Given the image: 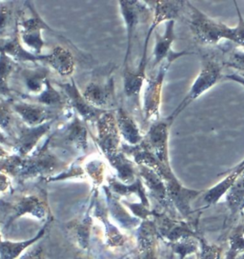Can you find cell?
Wrapping results in <instances>:
<instances>
[{"mask_svg":"<svg viewBox=\"0 0 244 259\" xmlns=\"http://www.w3.org/2000/svg\"><path fill=\"white\" fill-rule=\"evenodd\" d=\"M34 103L46 106L52 109L63 110L67 106V100L62 92H58L50 82L47 81L46 87L38 97L33 100Z\"/></svg>","mask_w":244,"mask_h":259,"instance_id":"4316f807","label":"cell"},{"mask_svg":"<svg viewBox=\"0 0 244 259\" xmlns=\"http://www.w3.org/2000/svg\"><path fill=\"white\" fill-rule=\"evenodd\" d=\"M11 179L9 178V176L0 172V194H5L7 193L10 188H11Z\"/></svg>","mask_w":244,"mask_h":259,"instance_id":"60d3db41","label":"cell"},{"mask_svg":"<svg viewBox=\"0 0 244 259\" xmlns=\"http://www.w3.org/2000/svg\"><path fill=\"white\" fill-rule=\"evenodd\" d=\"M107 159L110 162L111 166L116 170V178L119 182L123 184H132L138 179L137 174L139 171V168H136L135 163L127 158L126 154H124L122 151L111 155Z\"/></svg>","mask_w":244,"mask_h":259,"instance_id":"d6986e66","label":"cell"},{"mask_svg":"<svg viewBox=\"0 0 244 259\" xmlns=\"http://www.w3.org/2000/svg\"><path fill=\"white\" fill-rule=\"evenodd\" d=\"M167 130L168 128L166 123H156L151 127L145 141V143L161 164L166 161L167 156Z\"/></svg>","mask_w":244,"mask_h":259,"instance_id":"ac0fdd59","label":"cell"},{"mask_svg":"<svg viewBox=\"0 0 244 259\" xmlns=\"http://www.w3.org/2000/svg\"><path fill=\"white\" fill-rule=\"evenodd\" d=\"M49 209L47 203L40 196L27 194L21 196L13 204L11 217L6 226H9L16 219L24 215H31L38 220H45L48 217Z\"/></svg>","mask_w":244,"mask_h":259,"instance_id":"30bf717a","label":"cell"},{"mask_svg":"<svg viewBox=\"0 0 244 259\" xmlns=\"http://www.w3.org/2000/svg\"><path fill=\"white\" fill-rule=\"evenodd\" d=\"M95 217L102 223L104 226V236L107 246L115 248L121 247L126 242V237L123 235L121 231L118 229L117 225H114L113 222L110 221V215L106 206H102L100 201L95 200Z\"/></svg>","mask_w":244,"mask_h":259,"instance_id":"9a60e30c","label":"cell"},{"mask_svg":"<svg viewBox=\"0 0 244 259\" xmlns=\"http://www.w3.org/2000/svg\"><path fill=\"white\" fill-rule=\"evenodd\" d=\"M156 229H155V222L148 219L143 220L139 224L137 234L138 239V246L139 250L141 253L145 251L154 250V243H155Z\"/></svg>","mask_w":244,"mask_h":259,"instance_id":"f1b7e54d","label":"cell"},{"mask_svg":"<svg viewBox=\"0 0 244 259\" xmlns=\"http://www.w3.org/2000/svg\"><path fill=\"white\" fill-rule=\"evenodd\" d=\"M18 118L16 117L9 101H0V131L12 138Z\"/></svg>","mask_w":244,"mask_h":259,"instance_id":"1f68e13d","label":"cell"},{"mask_svg":"<svg viewBox=\"0 0 244 259\" xmlns=\"http://www.w3.org/2000/svg\"><path fill=\"white\" fill-rule=\"evenodd\" d=\"M18 259H44V253L39 247H35L34 245L29 248L27 251Z\"/></svg>","mask_w":244,"mask_h":259,"instance_id":"ab89813d","label":"cell"},{"mask_svg":"<svg viewBox=\"0 0 244 259\" xmlns=\"http://www.w3.org/2000/svg\"><path fill=\"white\" fill-rule=\"evenodd\" d=\"M64 170H67V163L53 152L46 141L40 149L23 158L17 179L21 183L37 178L46 180Z\"/></svg>","mask_w":244,"mask_h":259,"instance_id":"6da1fadb","label":"cell"},{"mask_svg":"<svg viewBox=\"0 0 244 259\" xmlns=\"http://www.w3.org/2000/svg\"><path fill=\"white\" fill-rule=\"evenodd\" d=\"M122 259H128V257H124V258H122Z\"/></svg>","mask_w":244,"mask_h":259,"instance_id":"c3c4849f","label":"cell"},{"mask_svg":"<svg viewBox=\"0 0 244 259\" xmlns=\"http://www.w3.org/2000/svg\"><path fill=\"white\" fill-rule=\"evenodd\" d=\"M162 67L159 70L157 76L154 79L149 81L145 97H144V109H145V115L147 119L155 115L158 111V104H159V97H160V89L162 83L163 76H164V70Z\"/></svg>","mask_w":244,"mask_h":259,"instance_id":"d4e9b609","label":"cell"},{"mask_svg":"<svg viewBox=\"0 0 244 259\" xmlns=\"http://www.w3.org/2000/svg\"><path fill=\"white\" fill-rule=\"evenodd\" d=\"M23 11L18 13L17 19V30L18 36L25 48L35 56H42L44 40L42 37V30L50 29L42 20L39 15L31 3L26 2Z\"/></svg>","mask_w":244,"mask_h":259,"instance_id":"3957f363","label":"cell"},{"mask_svg":"<svg viewBox=\"0 0 244 259\" xmlns=\"http://www.w3.org/2000/svg\"><path fill=\"white\" fill-rule=\"evenodd\" d=\"M144 64L140 63L139 70L131 72L125 69L124 72V93L128 98H136L139 97V92L142 87L145 78Z\"/></svg>","mask_w":244,"mask_h":259,"instance_id":"83f0119b","label":"cell"},{"mask_svg":"<svg viewBox=\"0 0 244 259\" xmlns=\"http://www.w3.org/2000/svg\"><path fill=\"white\" fill-rule=\"evenodd\" d=\"M110 191L118 196H129L131 194H136L140 198V201L147 207H149V201L147 199L145 190L142 185V180L138 178L134 183L132 184H123L119 182L117 179L112 178L109 180V186Z\"/></svg>","mask_w":244,"mask_h":259,"instance_id":"484cf974","label":"cell"},{"mask_svg":"<svg viewBox=\"0 0 244 259\" xmlns=\"http://www.w3.org/2000/svg\"><path fill=\"white\" fill-rule=\"evenodd\" d=\"M139 174L142 178L141 180L144 181L151 194L155 196V199H157V201L162 205H166L169 197L167 187L163 183L160 176H158L153 169L143 165H139Z\"/></svg>","mask_w":244,"mask_h":259,"instance_id":"44dd1931","label":"cell"},{"mask_svg":"<svg viewBox=\"0 0 244 259\" xmlns=\"http://www.w3.org/2000/svg\"><path fill=\"white\" fill-rule=\"evenodd\" d=\"M2 241H3V240H2V238H1V233H0V244L2 243Z\"/></svg>","mask_w":244,"mask_h":259,"instance_id":"bcb514c9","label":"cell"},{"mask_svg":"<svg viewBox=\"0 0 244 259\" xmlns=\"http://www.w3.org/2000/svg\"><path fill=\"white\" fill-rule=\"evenodd\" d=\"M166 187L168 197L174 201L175 205L182 214H184L185 217L188 215L190 213V201L199 193L183 189L170 176L168 178V184Z\"/></svg>","mask_w":244,"mask_h":259,"instance_id":"603a6c76","label":"cell"},{"mask_svg":"<svg viewBox=\"0 0 244 259\" xmlns=\"http://www.w3.org/2000/svg\"><path fill=\"white\" fill-rule=\"evenodd\" d=\"M17 62L11 57L0 54V98L4 101H12L13 93L11 90V79L17 68Z\"/></svg>","mask_w":244,"mask_h":259,"instance_id":"cb8c5ba5","label":"cell"},{"mask_svg":"<svg viewBox=\"0 0 244 259\" xmlns=\"http://www.w3.org/2000/svg\"><path fill=\"white\" fill-rule=\"evenodd\" d=\"M57 120V119H56ZM56 120L45 123L37 127H29L18 119L12 136L14 154L25 158L33 154L34 148L53 128Z\"/></svg>","mask_w":244,"mask_h":259,"instance_id":"5b68a950","label":"cell"},{"mask_svg":"<svg viewBox=\"0 0 244 259\" xmlns=\"http://www.w3.org/2000/svg\"><path fill=\"white\" fill-rule=\"evenodd\" d=\"M74 259H84V258H82V257H75V258Z\"/></svg>","mask_w":244,"mask_h":259,"instance_id":"7dc6e473","label":"cell"},{"mask_svg":"<svg viewBox=\"0 0 244 259\" xmlns=\"http://www.w3.org/2000/svg\"><path fill=\"white\" fill-rule=\"evenodd\" d=\"M95 201L90 205V208L80 219L77 221H74L70 227V231L72 232L73 239L77 246L83 250L87 251L89 249L90 236H91V230L93 226V212L92 209L94 207Z\"/></svg>","mask_w":244,"mask_h":259,"instance_id":"ffe728a7","label":"cell"},{"mask_svg":"<svg viewBox=\"0 0 244 259\" xmlns=\"http://www.w3.org/2000/svg\"><path fill=\"white\" fill-rule=\"evenodd\" d=\"M86 171L98 186L102 183L104 175V164L102 162L99 161L98 159L90 161L86 165Z\"/></svg>","mask_w":244,"mask_h":259,"instance_id":"74e56055","label":"cell"},{"mask_svg":"<svg viewBox=\"0 0 244 259\" xmlns=\"http://www.w3.org/2000/svg\"><path fill=\"white\" fill-rule=\"evenodd\" d=\"M0 145L9 146V147H13V140L12 138L9 137L8 135H6L4 132L0 131Z\"/></svg>","mask_w":244,"mask_h":259,"instance_id":"b9f144b4","label":"cell"},{"mask_svg":"<svg viewBox=\"0 0 244 259\" xmlns=\"http://www.w3.org/2000/svg\"><path fill=\"white\" fill-rule=\"evenodd\" d=\"M227 202L233 212L244 208V177L235 182L228 194Z\"/></svg>","mask_w":244,"mask_h":259,"instance_id":"d6a6232c","label":"cell"},{"mask_svg":"<svg viewBox=\"0 0 244 259\" xmlns=\"http://www.w3.org/2000/svg\"><path fill=\"white\" fill-rule=\"evenodd\" d=\"M47 143L52 150H62L68 153L85 154L88 149V130L86 122L73 111L71 119L54 132Z\"/></svg>","mask_w":244,"mask_h":259,"instance_id":"7a4b0ae2","label":"cell"},{"mask_svg":"<svg viewBox=\"0 0 244 259\" xmlns=\"http://www.w3.org/2000/svg\"><path fill=\"white\" fill-rule=\"evenodd\" d=\"M118 4L127 31V51L126 57L124 59V64L126 65L128 63V59L131 55L132 39L134 37V32L140 23V21L142 20V18L146 15L148 9L144 3L138 1H120Z\"/></svg>","mask_w":244,"mask_h":259,"instance_id":"8fae6325","label":"cell"},{"mask_svg":"<svg viewBox=\"0 0 244 259\" xmlns=\"http://www.w3.org/2000/svg\"><path fill=\"white\" fill-rule=\"evenodd\" d=\"M219 73L220 69L216 65H208L207 68L204 69L200 76L197 78L195 85L193 86V89L190 92L188 98H195L198 95H200L204 90L208 89L218 79Z\"/></svg>","mask_w":244,"mask_h":259,"instance_id":"f546056e","label":"cell"},{"mask_svg":"<svg viewBox=\"0 0 244 259\" xmlns=\"http://www.w3.org/2000/svg\"><path fill=\"white\" fill-rule=\"evenodd\" d=\"M84 98L90 104L100 110L112 111L109 108L115 104V92L113 76L108 75L104 79L97 78L91 81L82 92Z\"/></svg>","mask_w":244,"mask_h":259,"instance_id":"ba28073f","label":"cell"},{"mask_svg":"<svg viewBox=\"0 0 244 259\" xmlns=\"http://www.w3.org/2000/svg\"><path fill=\"white\" fill-rule=\"evenodd\" d=\"M46 226L43 227L33 238L23 241L5 240L0 244V259H18L45 235Z\"/></svg>","mask_w":244,"mask_h":259,"instance_id":"7402d4cb","label":"cell"},{"mask_svg":"<svg viewBox=\"0 0 244 259\" xmlns=\"http://www.w3.org/2000/svg\"><path fill=\"white\" fill-rule=\"evenodd\" d=\"M0 54L11 57L16 62H43L44 55L35 56L25 48L18 36L17 30L5 37L0 38Z\"/></svg>","mask_w":244,"mask_h":259,"instance_id":"7c38bea8","label":"cell"},{"mask_svg":"<svg viewBox=\"0 0 244 259\" xmlns=\"http://www.w3.org/2000/svg\"><path fill=\"white\" fill-rule=\"evenodd\" d=\"M106 195V207L109 215L116 222L117 226L124 230H133L139 226V219L130 214L126 207L122 205L115 194H113L108 187H104Z\"/></svg>","mask_w":244,"mask_h":259,"instance_id":"4fadbf2b","label":"cell"},{"mask_svg":"<svg viewBox=\"0 0 244 259\" xmlns=\"http://www.w3.org/2000/svg\"><path fill=\"white\" fill-rule=\"evenodd\" d=\"M114 114L120 137L128 143V146L139 145L143 139L134 118L121 107L114 111Z\"/></svg>","mask_w":244,"mask_h":259,"instance_id":"e0dca14e","label":"cell"},{"mask_svg":"<svg viewBox=\"0 0 244 259\" xmlns=\"http://www.w3.org/2000/svg\"><path fill=\"white\" fill-rule=\"evenodd\" d=\"M156 234L169 244L178 242L181 239L193 237V232L183 223L176 222L164 215H155Z\"/></svg>","mask_w":244,"mask_h":259,"instance_id":"5bb4252c","label":"cell"},{"mask_svg":"<svg viewBox=\"0 0 244 259\" xmlns=\"http://www.w3.org/2000/svg\"><path fill=\"white\" fill-rule=\"evenodd\" d=\"M200 259H222L220 248L215 245H208L206 243H202Z\"/></svg>","mask_w":244,"mask_h":259,"instance_id":"f35d334b","label":"cell"},{"mask_svg":"<svg viewBox=\"0 0 244 259\" xmlns=\"http://www.w3.org/2000/svg\"><path fill=\"white\" fill-rule=\"evenodd\" d=\"M236 177H237V172L235 175L230 176L229 178L224 179L222 182H220L219 185L211 189L204 196L205 202H207L208 204L217 202L220 199V196L224 194L230 187L234 185Z\"/></svg>","mask_w":244,"mask_h":259,"instance_id":"e575fe53","label":"cell"},{"mask_svg":"<svg viewBox=\"0 0 244 259\" xmlns=\"http://www.w3.org/2000/svg\"><path fill=\"white\" fill-rule=\"evenodd\" d=\"M60 87L62 89L63 95L65 96L67 106L71 107L73 112L76 113L83 121L86 123H96L98 121V118L107 112L91 105L84 98L82 92H79L73 78L70 82L60 84Z\"/></svg>","mask_w":244,"mask_h":259,"instance_id":"9c48e42d","label":"cell"},{"mask_svg":"<svg viewBox=\"0 0 244 259\" xmlns=\"http://www.w3.org/2000/svg\"><path fill=\"white\" fill-rule=\"evenodd\" d=\"M11 107L16 113L17 118L29 127H37L56 120L58 113H62L61 110L52 109L46 106L40 105L34 102H27L24 100L10 101Z\"/></svg>","mask_w":244,"mask_h":259,"instance_id":"8992f818","label":"cell"},{"mask_svg":"<svg viewBox=\"0 0 244 259\" xmlns=\"http://www.w3.org/2000/svg\"><path fill=\"white\" fill-rule=\"evenodd\" d=\"M140 259H156L155 251L154 250H150V251L142 252V256Z\"/></svg>","mask_w":244,"mask_h":259,"instance_id":"7bdbcfd3","label":"cell"},{"mask_svg":"<svg viewBox=\"0 0 244 259\" xmlns=\"http://www.w3.org/2000/svg\"><path fill=\"white\" fill-rule=\"evenodd\" d=\"M230 249L226 259H235L244 251V228H238L229 237Z\"/></svg>","mask_w":244,"mask_h":259,"instance_id":"8d00e7d4","label":"cell"},{"mask_svg":"<svg viewBox=\"0 0 244 259\" xmlns=\"http://www.w3.org/2000/svg\"><path fill=\"white\" fill-rule=\"evenodd\" d=\"M0 101H2V99H1V98H0Z\"/></svg>","mask_w":244,"mask_h":259,"instance_id":"681fc988","label":"cell"},{"mask_svg":"<svg viewBox=\"0 0 244 259\" xmlns=\"http://www.w3.org/2000/svg\"><path fill=\"white\" fill-rule=\"evenodd\" d=\"M173 27L174 23L171 21L167 26V30L162 36H156V43L154 50V66L158 64L164 57H167V54L169 53L170 45L174 39Z\"/></svg>","mask_w":244,"mask_h":259,"instance_id":"4dcf8cb0","label":"cell"},{"mask_svg":"<svg viewBox=\"0 0 244 259\" xmlns=\"http://www.w3.org/2000/svg\"><path fill=\"white\" fill-rule=\"evenodd\" d=\"M43 63L49 65L62 76H70L73 73L75 66L72 53L62 46H57L50 54L44 55Z\"/></svg>","mask_w":244,"mask_h":259,"instance_id":"2e32d148","label":"cell"},{"mask_svg":"<svg viewBox=\"0 0 244 259\" xmlns=\"http://www.w3.org/2000/svg\"><path fill=\"white\" fill-rule=\"evenodd\" d=\"M98 135L94 138L106 158L119 152L120 134L116 124L114 110L107 111L96 122Z\"/></svg>","mask_w":244,"mask_h":259,"instance_id":"52a82bcc","label":"cell"},{"mask_svg":"<svg viewBox=\"0 0 244 259\" xmlns=\"http://www.w3.org/2000/svg\"><path fill=\"white\" fill-rule=\"evenodd\" d=\"M49 70L44 66H17L11 79L12 93L24 99L34 100L44 91L49 80Z\"/></svg>","mask_w":244,"mask_h":259,"instance_id":"277c9868","label":"cell"},{"mask_svg":"<svg viewBox=\"0 0 244 259\" xmlns=\"http://www.w3.org/2000/svg\"><path fill=\"white\" fill-rule=\"evenodd\" d=\"M13 3L0 2V38L9 34V29L13 22Z\"/></svg>","mask_w":244,"mask_h":259,"instance_id":"d590c367","label":"cell"},{"mask_svg":"<svg viewBox=\"0 0 244 259\" xmlns=\"http://www.w3.org/2000/svg\"><path fill=\"white\" fill-rule=\"evenodd\" d=\"M171 247L177 259H185L198 249L197 243L193 239V237L181 239L178 242L171 244Z\"/></svg>","mask_w":244,"mask_h":259,"instance_id":"836d02e7","label":"cell"},{"mask_svg":"<svg viewBox=\"0 0 244 259\" xmlns=\"http://www.w3.org/2000/svg\"><path fill=\"white\" fill-rule=\"evenodd\" d=\"M8 155H10L8 154V152L2 146L0 145V157H6Z\"/></svg>","mask_w":244,"mask_h":259,"instance_id":"ee69618b","label":"cell"},{"mask_svg":"<svg viewBox=\"0 0 244 259\" xmlns=\"http://www.w3.org/2000/svg\"><path fill=\"white\" fill-rule=\"evenodd\" d=\"M235 259H244V251L241 252L240 254H238Z\"/></svg>","mask_w":244,"mask_h":259,"instance_id":"f6af8a7d","label":"cell"}]
</instances>
